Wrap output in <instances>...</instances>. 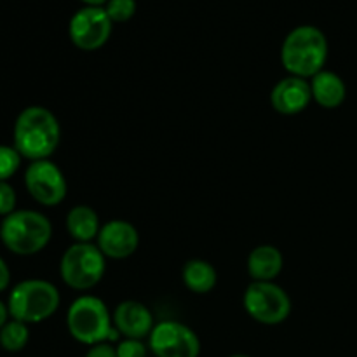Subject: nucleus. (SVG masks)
Returning <instances> with one entry per match:
<instances>
[{
  "label": "nucleus",
  "instance_id": "obj_26",
  "mask_svg": "<svg viewBox=\"0 0 357 357\" xmlns=\"http://www.w3.org/2000/svg\"><path fill=\"white\" fill-rule=\"evenodd\" d=\"M80 2H84L86 6L91 7H105V3H107L108 0H80Z\"/></svg>",
  "mask_w": 357,
  "mask_h": 357
},
{
  "label": "nucleus",
  "instance_id": "obj_5",
  "mask_svg": "<svg viewBox=\"0 0 357 357\" xmlns=\"http://www.w3.org/2000/svg\"><path fill=\"white\" fill-rule=\"evenodd\" d=\"M6 303L10 319L24 324H38L58 312L61 295L51 281L24 279L10 289Z\"/></svg>",
  "mask_w": 357,
  "mask_h": 357
},
{
  "label": "nucleus",
  "instance_id": "obj_8",
  "mask_svg": "<svg viewBox=\"0 0 357 357\" xmlns=\"http://www.w3.org/2000/svg\"><path fill=\"white\" fill-rule=\"evenodd\" d=\"M24 187L31 199L45 208L61 204L68 192L65 174L51 159L30 162L24 171Z\"/></svg>",
  "mask_w": 357,
  "mask_h": 357
},
{
  "label": "nucleus",
  "instance_id": "obj_15",
  "mask_svg": "<svg viewBox=\"0 0 357 357\" xmlns=\"http://www.w3.org/2000/svg\"><path fill=\"white\" fill-rule=\"evenodd\" d=\"M309 82L310 91H312V101H316L319 107L333 110V108L344 105L345 98H347V86L338 73L331 72V70H323L314 75Z\"/></svg>",
  "mask_w": 357,
  "mask_h": 357
},
{
  "label": "nucleus",
  "instance_id": "obj_7",
  "mask_svg": "<svg viewBox=\"0 0 357 357\" xmlns=\"http://www.w3.org/2000/svg\"><path fill=\"white\" fill-rule=\"evenodd\" d=\"M243 307L248 316L265 326L284 323L293 309L291 298L275 282L251 281L243 295Z\"/></svg>",
  "mask_w": 357,
  "mask_h": 357
},
{
  "label": "nucleus",
  "instance_id": "obj_19",
  "mask_svg": "<svg viewBox=\"0 0 357 357\" xmlns=\"http://www.w3.org/2000/svg\"><path fill=\"white\" fill-rule=\"evenodd\" d=\"M23 157L14 146L0 145V181H7L17 173Z\"/></svg>",
  "mask_w": 357,
  "mask_h": 357
},
{
  "label": "nucleus",
  "instance_id": "obj_22",
  "mask_svg": "<svg viewBox=\"0 0 357 357\" xmlns=\"http://www.w3.org/2000/svg\"><path fill=\"white\" fill-rule=\"evenodd\" d=\"M17 195L9 181H0V216H9L16 211Z\"/></svg>",
  "mask_w": 357,
  "mask_h": 357
},
{
  "label": "nucleus",
  "instance_id": "obj_6",
  "mask_svg": "<svg viewBox=\"0 0 357 357\" xmlns=\"http://www.w3.org/2000/svg\"><path fill=\"white\" fill-rule=\"evenodd\" d=\"M107 272V257L94 243H73L59 260L61 281L73 291L96 288Z\"/></svg>",
  "mask_w": 357,
  "mask_h": 357
},
{
  "label": "nucleus",
  "instance_id": "obj_2",
  "mask_svg": "<svg viewBox=\"0 0 357 357\" xmlns=\"http://www.w3.org/2000/svg\"><path fill=\"white\" fill-rule=\"evenodd\" d=\"M328 61V38L317 26L302 24L286 35L281 47V63L288 75L312 79L323 72Z\"/></svg>",
  "mask_w": 357,
  "mask_h": 357
},
{
  "label": "nucleus",
  "instance_id": "obj_4",
  "mask_svg": "<svg viewBox=\"0 0 357 357\" xmlns=\"http://www.w3.org/2000/svg\"><path fill=\"white\" fill-rule=\"evenodd\" d=\"M52 239V223L35 209H16L0 225V241L10 253L31 257L47 248Z\"/></svg>",
  "mask_w": 357,
  "mask_h": 357
},
{
  "label": "nucleus",
  "instance_id": "obj_25",
  "mask_svg": "<svg viewBox=\"0 0 357 357\" xmlns=\"http://www.w3.org/2000/svg\"><path fill=\"white\" fill-rule=\"evenodd\" d=\"M9 319L10 316H9V309H7V303H3L2 300H0V330H2L3 324H6Z\"/></svg>",
  "mask_w": 357,
  "mask_h": 357
},
{
  "label": "nucleus",
  "instance_id": "obj_24",
  "mask_svg": "<svg viewBox=\"0 0 357 357\" xmlns=\"http://www.w3.org/2000/svg\"><path fill=\"white\" fill-rule=\"evenodd\" d=\"M10 284V268L6 264L2 257H0V293L6 291Z\"/></svg>",
  "mask_w": 357,
  "mask_h": 357
},
{
  "label": "nucleus",
  "instance_id": "obj_9",
  "mask_svg": "<svg viewBox=\"0 0 357 357\" xmlns=\"http://www.w3.org/2000/svg\"><path fill=\"white\" fill-rule=\"evenodd\" d=\"M149 349L155 357H199L201 340L180 321H160L150 333Z\"/></svg>",
  "mask_w": 357,
  "mask_h": 357
},
{
  "label": "nucleus",
  "instance_id": "obj_27",
  "mask_svg": "<svg viewBox=\"0 0 357 357\" xmlns=\"http://www.w3.org/2000/svg\"><path fill=\"white\" fill-rule=\"evenodd\" d=\"M229 357H251V356H246V354H232V356H229Z\"/></svg>",
  "mask_w": 357,
  "mask_h": 357
},
{
  "label": "nucleus",
  "instance_id": "obj_14",
  "mask_svg": "<svg viewBox=\"0 0 357 357\" xmlns=\"http://www.w3.org/2000/svg\"><path fill=\"white\" fill-rule=\"evenodd\" d=\"M284 267V257L281 250L272 244H260L248 255L246 268L251 281L274 282Z\"/></svg>",
  "mask_w": 357,
  "mask_h": 357
},
{
  "label": "nucleus",
  "instance_id": "obj_11",
  "mask_svg": "<svg viewBox=\"0 0 357 357\" xmlns=\"http://www.w3.org/2000/svg\"><path fill=\"white\" fill-rule=\"evenodd\" d=\"M96 246L110 260H126L132 257L139 248V232L131 222L110 220L101 225Z\"/></svg>",
  "mask_w": 357,
  "mask_h": 357
},
{
  "label": "nucleus",
  "instance_id": "obj_10",
  "mask_svg": "<svg viewBox=\"0 0 357 357\" xmlns=\"http://www.w3.org/2000/svg\"><path fill=\"white\" fill-rule=\"evenodd\" d=\"M114 23L105 7L86 6L77 10L68 23L70 40L80 51H96L110 40Z\"/></svg>",
  "mask_w": 357,
  "mask_h": 357
},
{
  "label": "nucleus",
  "instance_id": "obj_12",
  "mask_svg": "<svg viewBox=\"0 0 357 357\" xmlns=\"http://www.w3.org/2000/svg\"><path fill=\"white\" fill-rule=\"evenodd\" d=\"M112 317H114L115 330L124 338H135V340L149 338L155 326L152 310L138 300L121 302L115 307Z\"/></svg>",
  "mask_w": 357,
  "mask_h": 357
},
{
  "label": "nucleus",
  "instance_id": "obj_20",
  "mask_svg": "<svg viewBox=\"0 0 357 357\" xmlns=\"http://www.w3.org/2000/svg\"><path fill=\"white\" fill-rule=\"evenodd\" d=\"M108 17L112 23H126L136 13V0H108L105 3Z\"/></svg>",
  "mask_w": 357,
  "mask_h": 357
},
{
  "label": "nucleus",
  "instance_id": "obj_23",
  "mask_svg": "<svg viewBox=\"0 0 357 357\" xmlns=\"http://www.w3.org/2000/svg\"><path fill=\"white\" fill-rule=\"evenodd\" d=\"M84 357H117V351L110 342H103V344H96L89 347Z\"/></svg>",
  "mask_w": 357,
  "mask_h": 357
},
{
  "label": "nucleus",
  "instance_id": "obj_1",
  "mask_svg": "<svg viewBox=\"0 0 357 357\" xmlns=\"http://www.w3.org/2000/svg\"><path fill=\"white\" fill-rule=\"evenodd\" d=\"M14 149L30 162L51 159L61 142V126L49 108L31 105L23 108L14 122Z\"/></svg>",
  "mask_w": 357,
  "mask_h": 357
},
{
  "label": "nucleus",
  "instance_id": "obj_21",
  "mask_svg": "<svg viewBox=\"0 0 357 357\" xmlns=\"http://www.w3.org/2000/svg\"><path fill=\"white\" fill-rule=\"evenodd\" d=\"M117 357H146L149 356V345L143 344V340L135 338H124L115 345Z\"/></svg>",
  "mask_w": 357,
  "mask_h": 357
},
{
  "label": "nucleus",
  "instance_id": "obj_3",
  "mask_svg": "<svg viewBox=\"0 0 357 357\" xmlns=\"http://www.w3.org/2000/svg\"><path fill=\"white\" fill-rule=\"evenodd\" d=\"M66 328L73 340L89 347L103 342H121L114 317L100 296L80 295L73 300L66 312Z\"/></svg>",
  "mask_w": 357,
  "mask_h": 357
},
{
  "label": "nucleus",
  "instance_id": "obj_17",
  "mask_svg": "<svg viewBox=\"0 0 357 357\" xmlns=\"http://www.w3.org/2000/svg\"><path fill=\"white\" fill-rule=\"evenodd\" d=\"M181 281L188 291L195 295H208L216 288L218 274L208 260L192 258L181 268Z\"/></svg>",
  "mask_w": 357,
  "mask_h": 357
},
{
  "label": "nucleus",
  "instance_id": "obj_13",
  "mask_svg": "<svg viewBox=\"0 0 357 357\" xmlns=\"http://www.w3.org/2000/svg\"><path fill=\"white\" fill-rule=\"evenodd\" d=\"M312 101L310 82L307 79L288 75L279 80L271 91V105L281 115H298Z\"/></svg>",
  "mask_w": 357,
  "mask_h": 357
},
{
  "label": "nucleus",
  "instance_id": "obj_18",
  "mask_svg": "<svg viewBox=\"0 0 357 357\" xmlns=\"http://www.w3.org/2000/svg\"><path fill=\"white\" fill-rule=\"evenodd\" d=\"M30 340L28 324L21 321L9 319L0 330V347L7 352H21Z\"/></svg>",
  "mask_w": 357,
  "mask_h": 357
},
{
  "label": "nucleus",
  "instance_id": "obj_16",
  "mask_svg": "<svg viewBox=\"0 0 357 357\" xmlns=\"http://www.w3.org/2000/svg\"><path fill=\"white\" fill-rule=\"evenodd\" d=\"M66 230L75 243H93L101 230L100 215L87 204H77L66 213Z\"/></svg>",
  "mask_w": 357,
  "mask_h": 357
}]
</instances>
